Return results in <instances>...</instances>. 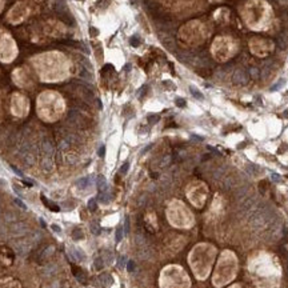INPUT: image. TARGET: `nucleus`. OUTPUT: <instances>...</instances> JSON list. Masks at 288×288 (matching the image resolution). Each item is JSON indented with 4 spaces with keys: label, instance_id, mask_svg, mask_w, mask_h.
Returning <instances> with one entry per match:
<instances>
[{
    "label": "nucleus",
    "instance_id": "nucleus-31",
    "mask_svg": "<svg viewBox=\"0 0 288 288\" xmlns=\"http://www.w3.org/2000/svg\"><path fill=\"white\" fill-rule=\"evenodd\" d=\"M11 168H12V169H13V172H15V173H16V175H19V176H21V177H23V173L20 172V171H19V169H17V168H16L15 165H11Z\"/></svg>",
    "mask_w": 288,
    "mask_h": 288
},
{
    "label": "nucleus",
    "instance_id": "nucleus-28",
    "mask_svg": "<svg viewBox=\"0 0 288 288\" xmlns=\"http://www.w3.org/2000/svg\"><path fill=\"white\" fill-rule=\"evenodd\" d=\"M126 256H120V260H119V267L120 268H124V265H126Z\"/></svg>",
    "mask_w": 288,
    "mask_h": 288
},
{
    "label": "nucleus",
    "instance_id": "nucleus-33",
    "mask_svg": "<svg viewBox=\"0 0 288 288\" xmlns=\"http://www.w3.org/2000/svg\"><path fill=\"white\" fill-rule=\"evenodd\" d=\"M271 177H272V180H275V181L280 180V176H279V175H276V173H272V175H271Z\"/></svg>",
    "mask_w": 288,
    "mask_h": 288
},
{
    "label": "nucleus",
    "instance_id": "nucleus-14",
    "mask_svg": "<svg viewBox=\"0 0 288 288\" xmlns=\"http://www.w3.org/2000/svg\"><path fill=\"white\" fill-rule=\"evenodd\" d=\"M93 265H95L96 269L104 268V259H103V257H96L95 261H93Z\"/></svg>",
    "mask_w": 288,
    "mask_h": 288
},
{
    "label": "nucleus",
    "instance_id": "nucleus-21",
    "mask_svg": "<svg viewBox=\"0 0 288 288\" xmlns=\"http://www.w3.org/2000/svg\"><path fill=\"white\" fill-rule=\"evenodd\" d=\"M284 83H285V80H284V79H280V80L277 81L276 84H275V85L272 87V88H271V91H277V89H280L281 87L284 85Z\"/></svg>",
    "mask_w": 288,
    "mask_h": 288
},
{
    "label": "nucleus",
    "instance_id": "nucleus-22",
    "mask_svg": "<svg viewBox=\"0 0 288 288\" xmlns=\"http://www.w3.org/2000/svg\"><path fill=\"white\" fill-rule=\"evenodd\" d=\"M175 103H176L177 107H185V100L181 99V97H177V99L175 100Z\"/></svg>",
    "mask_w": 288,
    "mask_h": 288
},
{
    "label": "nucleus",
    "instance_id": "nucleus-2",
    "mask_svg": "<svg viewBox=\"0 0 288 288\" xmlns=\"http://www.w3.org/2000/svg\"><path fill=\"white\" fill-rule=\"evenodd\" d=\"M62 108V99L56 92H44L39 97V112L44 119L55 120Z\"/></svg>",
    "mask_w": 288,
    "mask_h": 288
},
{
    "label": "nucleus",
    "instance_id": "nucleus-23",
    "mask_svg": "<svg viewBox=\"0 0 288 288\" xmlns=\"http://www.w3.org/2000/svg\"><path fill=\"white\" fill-rule=\"evenodd\" d=\"M128 168H130V163L127 161V163H124V164L122 165V168H120V173H123V175H124V173H127Z\"/></svg>",
    "mask_w": 288,
    "mask_h": 288
},
{
    "label": "nucleus",
    "instance_id": "nucleus-36",
    "mask_svg": "<svg viewBox=\"0 0 288 288\" xmlns=\"http://www.w3.org/2000/svg\"><path fill=\"white\" fill-rule=\"evenodd\" d=\"M40 223H42V226H43V227H46V222H44L43 219H40Z\"/></svg>",
    "mask_w": 288,
    "mask_h": 288
},
{
    "label": "nucleus",
    "instance_id": "nucleus-18",
    "mask_svg": "<svg viewBox=\"0 0 288 288\" xmlns=\"http://www.w3.org/2000/svg\"><path fill=\"white\" fill-rule=\"evenodd\" d=\"M89 228H91V232H92L93 235H99L100 234V226L97 223H92Z\"/></svg>",
    "mask_w": 288,
    "mask_h": 288
},
{
    "label": "nucleus",
    "instance_id": "nucleus-25",
    "mask_svg": "<svg viewBox=\"0 0 288 288\" xmlns=\"http://www.w3.org/2000/svg\"><path fill=\"white\" fill-rule=\"evenodd\" d=\"M124 231H126V234H128V231H130V218L126 216V222H124Z\"/></svg>",
    "mask_w": 288,
    "mask_h": 288
},
{
    "label": "nucleus",
    "instance_id": "nucleus-7",
    "mask_svg": "<svg viewBox=\"0 0 288 288\" xmlns=\"http://www.w3.org/2000/svg\"><path fill=\"white\" fill-rule=\"evenodd\" d=\"M72 273H73V276L76 277L80 283H83V284L87 283V275L83 272V269L81 268H79V267H76V265H73L72 267Z\"/></svg>",
    "mask_w": 288,
    "mask_h": 288
},
{
    "label": "nucleus",
    "instance_id": "nucleus-19",
    "mask_svg": "<svg viewBox=\"0 0 288 288\" xmlns=\"http://www.w3.org/2000/svg\"><path fill=\"white\" fill-rule=\"evenodd\" d=\"M130 44H131L132 47H135V48L140 46V40H139L138 36H132V38L130 39Z\"/></svg>",
    "mask_w": 288,
    "mask_h": 288
},
{
    "label": "nucleus",
    "instance_id": "nucleus-6",
    "mask_svg": "<svg viewBox=\"0 0 288 288\" xmlns=\"http://www.w3.org/2000/svg\"><path fill=\"white\" fill-rule=\"evenodd\" d=\"M46 32L52 36H62L64 34V30H63L62 24L58 21H48L46 26Z\"/></svg>",
    "mask_w": 288,
    "mask_h": 288
},
{
    "label": "nucleus",
    "instance_id": "nucleus-16",
    "mask_svg": "<svg viewBox=\"0 0 288 288\" xmlns=\"http://www.w3.org/2000/svg\"><path fill=\"white\" fill-rule=\"evenodd\" d=\"M122 239H123V227L119 226L116 228V242L119 243Z\"/></svg>",
    "mask_w": 288,
    "mask_h": 288
},
{
    "label": "nucleus",
    "instance_id": "nucleus-10",
    "mask_svg": "<svg viewBox=\"0 0 288 288\" xmlns=\"http://www.w3.org/2000/svg\"><path fill=\"white\" fill-rule=\"evenodd\" d=\"M96 185H97L99 191H101V192H104L105 189H107V180H105V177H104L103 175H99V176H97Z\"/></svg>",
    "mask_w": 288,
    "mask_h": 288
},
{
    "label": "nucleus",
    "instance_id": "nucleus-11",
    "mask_svg": "<svg viewBox=\"0 0 288 288\" xmlns=\"http://www.w3.org/2000/svg\"><path fill=\"white\" fill-rule=\"evenodd\" d=\"M89 181H91V179H89V177H83V179H80V180L77 181L76 185L80 189H85V188H88L89 184H91Z\"/></svg>",
    "mask_w": 288,
    "mask_h": 288
},
{
    "label": "nucleus",
    "instance_id": "nucleus-32",
    "mask_svg": "<svg viewBox=\"0 0 288 288\" xmlns=\"http://www.w3.org/2000/svg\"><path fill=\"white\" fill-rule=\"evenodd\" d=\"M89 30H91V31H89V34H91V36H96V35L99 34V31H97V30H96V28H93V27H91V28H89Z\"/></svg>",
    "mask_w": 288,
    "mask_h": 288
},
{
    "label": "nucleus",
    "instance_id": "nucleus-17",
    "mask_svg": "<svg viewBox=\"0 0 288 288\" xmlns=\"http://www.w3.org/2000/svg\"><path fill=\"white\" fill-rule=\"evenodd\" d=\"M96 208H97L96 199H89V201H88V209L91 212H93V211H96Z\"/></svg>",
    "mask_w": 288,
    "mask_h": 288
},
{
    "label": "nucleus",
    "instance_id": "nucleus-27",
    "mask_svg": "<svg viewBox=\"0 0 288 288\" xmlns=\"http://www.w3.org/2000/svg\"><path fill=\"white\" fill-rule=\"evenodd\" d=\"M15 203L17 204V205H19L20 208H23V209H27V205H26V204H24L20 199H15Z\"/></svg>",
    "mask_w": 288,
    "mask_h": 288
},
{
    "label": "nucleus",
    "instance_id": "nucleus-34",
    "mask_svg": "<svg viewBox=\"0 0 288 288\" xmlns=\"http://www.w3.org/2000/svg\"><path fill=\"white\" fill-rule=\"evenodd\" d=\"M130 69H131V64L124 65V71H130Z\"/></svg>",
    "mask_w": 288,
    "mask_h": 288
},
{
    "label": "nucleus",
    "instance_id": "nucleus-5",
    "mask_svg": "<svg viewBox=\"0 0 288 288\" xmlns=\"http://www.w3.org/2000/svg\"><path fill=\"white\" fill-rule=\"evenodd\" d=\"M28 13H30V8L24 3H17L11 9L9 15H8V19H9L11 23H20L21 20H24L27 17Z\"/></svg>",
    "mask_w": 288,
    "mask_h": 288
},
{
    "label": "nucleus",
    "instance_id": "nucleus-12",
    "mask_svg": "<svg viewBox=\"0 0 288 288\" xmlns=\"http://www.w3.org/2000/svg\"><path fill=\"white\" fill-rule=\"evenodd\" d=\"M84 238V234H83V230L81 228H73L72 231V239H75V240H80V239Z\"/></svg>",
    "mask_w": 288,
    "mask_h": 288
},
{
    "label": "nucleus",
    "instance_id": "nucleus-9",
    "mask_svg": "<svg viewBox=\"0 0 288 288\" xmlns=\"http://www.w3.org/2000/svg\"><path fill=\"white\" fill-rule=\"evenodd\" d=\"M40 199H42V201L44 203V205H46L48 209H51L52 212H59V211H60V207H59V205H56L55 203H52V201H50V200L47 199L44 195L40 196Z\"/></svg>",
    "mask_w": 288,
    "mask_h": 288
},
{
    "label": "nucleus",
    "instance_id": "nucleus-35",
    "mask_svg": "<svg viewBox=\"0 0 288 288\" xmlns=\"http://www.w3.org/2000/svg\"><path fill=\"white\" fill-rule=\"evenodd\" d=\"M283 116H284V117H288V109H285V111L283 112Z\"/></svg>",
    "mask_w": 288,
    "mask_h": 288
},
{
    "label": "nucleus",
    "instance_id": "nucleus-15",
    "mask_svg": "<svg viewBox=\"0 0 288 288\" xmlns=\"http://www.w3.org/2000/svg\"><path fill=\"white\" fill-rule=\"evenodd\" d=\"M189 91H191V93L193 96H195L196 99H199V100H203L204 97H203V95H201V92H200L199 89H196L195 87H189Z\"/></svg>",
    "mask_w": 288,
    "mask_h": 288
},
{
    "label": "nucleus",
    "instance_id": "nucleus-1",
    "mask_svg": "<svg viewBox=\"0 0 288 288\" xmlns=\"http://www.w3.org/2000/svg\"><path fill=\"white\" fill-rule=\"evenodd\" d=\"M32 64L44 81H58L68 76L69 62L65 55L58 51L44 52L32 59Z\"/></svg>",
    "mask_w": 288,
    "mask_h": 288
},
{
    "label": "nucleus",
    "instance_id": "nucleus-20",
    "mask_svg": "<svg viewBox=\"0 0 288 288\" xmlns=\"http://www.w3.org/2000/svg\"><path fill=\"white\" fill-rule=\"evenodd\" d=\"M99 200L101 201V203H108V201H109V196H108L107 192H105V191L101 192V193H100V196H99Z\"/></svg>",
    "mask_w": 288,
    "mask_h": 288
},
{
    "label": "nucleus",
    "instance_id": "nucleus-30",
    "mask_svg": "<svg viewBox=\"0 0 288 288\" xmlns=\"http://www.w3.org/2000/svg\"><path fill=\"white\" fill-rule=\"evenodd\" d=\"M104 154H105V147L101 146V147H100V150H99V156H100V158H103Z\"/></svg>",
    "mask_w": 288,
    "mask_h": 288
},
{
    "label": "nucleus",
    "instance_id": "nucleus-4",
    "mask_svg": "<svg viewBox=\"0 0 288 288\" xmlns=\"http://www.w3.org/2000/svg\"><path fill=\"white\" fill-rule=\"evenodd\" d=\"M16 54H17V50H16L13 40L9 36H4L1 46H0V59L5 63H9L16 56Z\"/></svg>",
    "mask_w": 288,
    "mask_h": 288
},
{
    "label": "nucleus",
    "instance_id": "nucleus-24",
    "mask_svg": "<svg viewBox=\"0 0 288 288\" xmlns=\"http://www.w3.org/2000/svg\"><path fill=\"white\" fill-rule=\"evenodd\" d=\"M127 269H128V272H134L135 271V263L132 260H130L127 263Z\"/></svg>",
    "mask_w": 288,
    "mask_h": 288
},
{
    "label": "nucleus",
    "instance_id": "nucleus-26",
    "mask_svg": "<svg viewBox=\"0 0 288 288\" xmlns=\"http://www.w3.org/2000/svg\"><path fill=\"white\" fill-rule=\"evenodd\" d=\"M51 228H52L56 234H62V228H60L58 224H51Z\"/></svg>",
    "mask_w": 288,
    "mask_h": 288
},
{
    "label": "nucleus",
    "instance_id": "nucleus-3",
    "mask_svg": "<svg viewBox=\"0 0 288 288\" xmlns=\"http://www.w3.org/2000/svg\"><path fill=\"white\" fill-rule=\"evenodd\" d=\"M250 226L252 228H264V227L269 226L273 220V215L269 213V211L264 205H260L259 208H254L252 212L250 213Z\"/></svg>",
    "mask_w": 288,
    "mask_h": 288
},
{
    "label": "nucleus",
    "instance_id": "nucleus-8",
    "mask_svg": "<svg viewBox=\"0 0 288 288\" xmlns=\"http://www.w3.org/2000/svg\"><path fill=\"white\" fill-rule=\"evenodd\" d=\"M99 281L101 283L103 287H111L112 283H113V279L109 273H101L99 276Z\"/></svg>",
    "mask_w": 288,
    "mask_h": 288
},
{
    "label": "nucleus",
    "instance_id": "nucleus-29",
    "mask_svg": "<svg viewBox=\"0 0 288 288\" xmlns=\"http://www.w3.org/2000/svg\"><path fill=\"white\" fill-rule=\"evenodd\" d=\"M158 120H159V116H148V122H150L151 124L156 123Z\"/></svg>",
    "mask_w": 288,
    "mask_h": 288
},
{
    "label": "nucleus",
    "instance_id": "nucleus-37",
    "mask_svg": "<svg viewBox=\"0 0 288 288\" xmlns=\"http://www.w3.org/2000/svg\"><path fill=\"white\" fill-rule=\"evenodd\" d=\"M1 7H3V0H0V11H1Z\"/></svg>",
    "mask_w": 288,
    "mask_h": 288
},
{
    "label": "nucleus",
    "instance_id": "nucleus-13",
    "mask_svg": "<svg viewBox=\"0 0 288 288\" xmlns=\"http://www.w3.org/2000/svg\"><path fill=\"white\" fill-rule=\"evenodd\" d=\"M71 255H72V257L77 259V260H84V254H83L81 251L76 250V248H72V250H71Z\"/></svg>",
    "mask_w": 288,
    "mask_h": 288
}]
</instances>
